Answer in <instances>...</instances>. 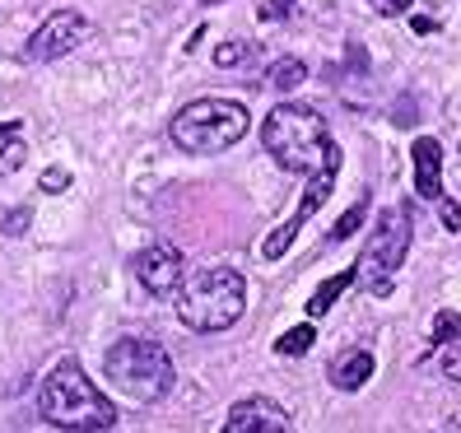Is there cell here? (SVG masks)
Masks as SVG:
<instances>
[{
    "instance_id": "2e32d148",
    "label": "cell",
    "mask_w": 461,
    "mask_h": 433,
    "mask_svg": "<svg viewBox=\"0 0 461 433\" xmlns=\"http://www.w3.org/2000/svg\"><path fill=\"white\" fill-rule=\"evenodd\" d=\"M364 210H368V192H359V201H355V205H349V210L340 214V224L331 229V242H345L349 233H355V229L364 224Z\"/></svg>"
},
{
    "instance_id": "6da1fadb",
    "label": "cell",
    "mask_w": 461,
    "mask_h": 433,
    "mask_svg": "<svg viewBox=\"0 0 461 433\" xmlns=\"http://www.w3.org/2000/svg\"><path fill=\"white\" fill-rule=\"evenodd\" d=\"M261 140L270 149V158L285 173H321V168H340V149L327 131V117L308 103H280L270 107L261 122Z\"/></svg>"
},
{
    "instance_id": "8fae6325",
    "label": "cell",
    "mask_w": 461,
    "mask_h": 433,
    "mask_svg": "<svg viewBox=\"0 0 461 433\" xmlns=\"http://www.w3.org/2000/svg\"><path fill=\"white\" fill-rule=\"evenodd\" d=\"M411 154H415V192L424 201H443V145L433 135H420Z\"/></svg>"
},
{
    "instance_id": "cb8c5ba5",
    "label": "cell",
    "mask_w": 461,
    "mask_h": 433,
    "mask_svg": "<svg viewBox=\"0 0 461 433\" xmlns=\"http://www.w3.org/2000/svg\"><path fill=\"white\" fill-rule=\"evenodd\" d=\"M443 373L452 377V383H461V340L447 349V355H443Z\"/></svg>"
},
{
    "instance_id": "e0dca14e",
    "label": "cell",
    "mask_w": 461,
    "mask_h": 433,
    "mask_svg": "<svg viewBox=\"0 0 461 433\" xmlns=\"http://www.w3.org/2000/svg\"><path fill=\"white\" fill-rule=\"evenodd\" d=\"M433 345H447V340H461V312H452V308H443L438 317H433V336H429Z\"/></svg>"
},
{
    "instance_id": "52a82bcc",
    "label": "cell",
    "mask_w": 461,
    "mask_h": 433,
    "mask_svg": "<svg viewBox=\"0 0 461 433\" xmlns=\"http://www.w3.org/2000/svg\"><path fill=\"white\" fill-rule=\"evenodd\" d=\"M336 173H340V168H321V173H312V177H308L303 201L294 205V214H289V220H285L280 229H270V233H266V242H261V257H266V261H280V257L294 248L298 229H303V224L312 220V214H317L321 205H327V196L336 192Z\"/></svg>"
},
{
    "instance_id": "ba28073f",
    "label": "cell",
    "mask_w": 461,
    "mask_h": 433,
    "mask_svg": "<svg viewBox=\"0 0 461 433\" xmlns=\"http://www.w3.org/2000/svg\"><path fill=\"white\" fill-rule=\"evenodd\" d=\"M89 38V19L79 10H57L42 29L29 38V47H23V57L29 61H61L66 51H75L79 42Z\"/></svg>"
},
{
    "instance_id": "277c9868",
    "label": "cell",
    "mask_w": 461,
    "mask_h": 433,
    "mask_svg": "<svg viewBox=\"0 0 461 433\" xmlns=\"http://www.w3.org/2000/svg\"><path fill=\"white\" fill-rule=\"evenodd\" d=\"M103 373L126 401H140V405L164 401L173 392V383H177V368L168 359V349L145 340V336L117 340L113 349H107V359H103Z\"/></svg>"
},
{
    "instance_id": "ac0fdd59",
    "label": "cell",
    "mask_w": 461,
    "mask_h": 433,
    "mask_svg": "<svg viewBox=\"0 0 461 433\" xmlns=\"http://www.w3.org/2000/svg\"><path fill=\"white\" fill-rule=\"evenodd\" d=\"M242 57H248V42H224V47H214V66H238Z\"/></svg>"
},
{
    "instance_id": "30bf717a",
    "label": "cell",
    "mask_w": 461,
    "mask_h": 433,
    "mask_svg": "<svg viewBox=\"0 0 461 433\" xmlns=\"http://www.w3.org/2000/svg\"><path fill=\"white\" fill-rule=\"evenodd\" d=\"M224 433H298L289 410L280 401H270V396H242L229 419H224Z\"/></svg>"
},
{
    "instance_id": "8992f818",
    "label": "cell",
    "mask_w": 461,
    "mask_h": 433,
    "mask_svg": "<svg viewBox=\"0 0 461 433\" xmlns=\"http://www.w3.org/2000/svg\"><path fill=\"white\" fill-rule=\"evenodd\" d=\"M248 135V107L233 98H196L173 117V140L186 154H220Z\"/></svg>"
},
{
    "instance_id": "5bb4252c",
    "label": "cell",
    "mask_w": 461,
    "mask_h": 433,
    "mask_svg": "<svg viewBox=\"0 0 461 433\" xmlns=\"http://www.w3.org/2000/svg\"><path fill=\"white\" fill-rule=\"evenodd\" d=\"M308 79V66L298 61V57H285V61H276L270 66V85H276L280 94H289V89H298Z\"/></svg>"
},
{
    "instance_id": "4316f807",
    "label": "cell",
    "mask_w": 461,
    "mask_h": 433,
    "mask_svg": "<svg viewBox=\"0 0 461 433\" xmlns=\"http://www.w3.org/2000/svg\"><path fill=\"white\" fill-rule=\"evenodd\" d=\"M210 5H220V0H210Z\"/></svg>"
},
{
    "instance_id": "484cf974",
    "label": "cell",
    "mask_w": 461,
    "mask_h": 433,
    "mask_svg": "<svg viewBox=\"0 0 461 433\" xmlns=\"http://www.w3.org/2000/svg\"><path fill=\"white\" fill-rule=\"evenodd\" d=\"M19 135H23V122H0V149L10 140H19Z\"/></svg>"
},
{
    "instance_id": "7c38bea8",
    "label": "cell",
    "mask_w": 461,
    "mask_h": 433,
    "mask_svg": "<svg viewBox=\"0 0 461 433\" xmlns=\"http://www.w3.org/2000/svg\"><path fill=\"white\" fill-rule=\"evenodd\" d=\"M327 377H331L336 392H359L373 377V349H345V355H336Z\"/></svg>"
},
{
    "instance_id": "9c48e42d",
    "label": "cell",
    "mask_w": 461,
    "mask_h": 433,
    "mask_svg": "<svg viewBox=\"0 0 461 433\" xmlns=\"http://www.w3.org/2000/svg\"><path fill=\"white\" fill-rule=\"evenodd\" d=\"M182 270H186V261H182L177 248H145L135 257V280H140V289L154 293V299H177Z\"/></svg>"
},
{
    "instance_id": "7a4b0ae2",
    "label": "cell",
    "mask_w": 461,
    "mask_h": 433,
    "mask_svg": "<svg viewBox=\"0 0 461 433\" xmlns=\"http://www.w3.org/2000/svg\"><path fill=\"white\" fill-rule=\"evenodd\" d=\"M42 419L51 428H66V433H103L117 424V410L89 383V373L79 368V359H61L42 383Z\"/></svg>"
},
{
    "instance_id": "4fadbf2b",
    "label": "cell",
    "mask_w": 461,
    "mask_h": 433,
    "mask_svg": "<svg viewBox=\"0 0 461 433\" xmlns=\"http://www.w3.org/2000/svg\"><path fill=\"white\" fill-rule=\"evenodd\" d=\"M349 284H359V275H355V266L349 270H340V275H331V280H321L317 284V293L308 299V317H321V312H331V303H336V293H345Z\"/></svg>"
},
{
    "instance_id": "7402d4cb",
    "label": "cell",
    "mask_w": 461,
    "mask_h": 433,
    "mask_svg": "<svg viewBox=\"0 0 461 433\" xmlns=\"http://www.w3.org/2000/svg\"><path fill=\"white\" fill-rule=\"evenodd\" d=\"M29 220H33V210L23 205V210H10V214H5V224H0V229H5V233L14 238V233H23V229H29Z\"/></svg>"
},
{
    "instance_id": "44dd1931",
    "label": "cell",
    "mask_w": 461,
    "mask_h": 433,
    "mask_svg": "<svg viewBox=\"0 0 461 433\" xmlns=\"http://www.w3.org/2000/svg\"><path fill=\"white\" fill-rule=\"evenodd\" d=\"M438 214H443V229H447V233H461V205H456V201L443 196V201H438Z\"/></svg>"
},
{
    "instance_id": "603a6c76",
    "label": "cell",
    "mask_w": 461,
    "mask_h": 433,
    "mask_svg": "<svg viewBox=\"0 0 461 433\" xmlns=\"http://www.w3.org/2000/svg\"><path fill=\"white\" fill-rule=\"evenodd\" d=\"M294 5H298V0H266V5H261V19H266V23H270V19H285Z\"/></svg>"
},
{
    "instance_id": "d6986e66",
    "label": "cell",
    "mask_w": 461,
    "mask_h": 433,
    "mask_svg": "<svg viewBox=\"0 0 461 433\" xmlns=\"http://www.w3.org/2000/svg\"><path fill=\"white\" fill-rule=\"evenodd\" d=\"M66 186H70V173H66V168H47V173H42V192H47V196H61Z\"/></svg>"
},
{
    "instance_id": "ffe728a7",
    "label": "cell",
    "mask_w": 461,
    "mask_h": 433,
    "mask_svg": "<svg viewBox=\"0 0 461 433\" xmlns=\"http://www.w3.org/2000/svg\"><path fill=\"white\" fill-rule=\"evenodd\" d=\"M23 154H29V149H23V135H19V140H10L5 154H0V173H14L23 164Z\"/></svg>"
},
{
    "instance_id": "d4e9b609",
    "label": "cell",
    "mask_w": 461,
    "mask_h": 433,
    "mask_svg": "<svg viewBox=\"0 0 461 433\" xmlns=\"http://www.w3.org/2000/svg\"><path fill=\"white\" fill-rule=\"evenodd\" d=\"M368 5H373L377 14H387V19H396V14H405V10H411V0H368Z\"/></svg>"
},
{
    "instance_id": "3957f363",
    "label": "cell",
    "mask_w": 461,
    "mask_h": 433,
    "mask_svg": "<svg viewBox=\"0 0 461 433\" xmlns=\"http://www.w3.org/2000/svg\"><path fill=\"white\" fill-rule=\"evenodd\" d=\"M248 308V280L233 266H205L177 289V317L192 331H229Z\"/></svg>"
},
{
    "instance_id": "9a60e30c",
    "label": "cell",
    "mask_w": 461,
    "mask_h": 433,
    "mask_svg": "<svg viewBox=\"0 0 461 433\" xmlns=\"http://www.w3.org/2000/svg\"><path fill=\"white\" fill-rule=\"evenodd\" d=\"M312 340H317V331H312L308 321H303V327H294V331H285V336L276 340V355H285V359H298V355H308V349H312Z\"/></svg>"
},
{
    "instance_id": "5b68a950",
    "label": "cell",
    "mask_w": 461,
    "mask_h": 433,
    "mask_svg": "<svg viewBox=\"0 0 461 433\" xmlns=\"http://www.w3.org/2000/svg\"><path fill=\"white\" fill-rule=\"evenodd\" d=\"M411 210L405 205H387L383 214H377V224L364 242V252L355 261V275H359V289L373 293V299H387L392 284H396V270L405 261V252H411Z\"/></svg>"
}]
</instances>
